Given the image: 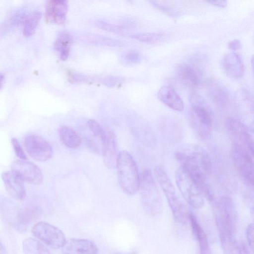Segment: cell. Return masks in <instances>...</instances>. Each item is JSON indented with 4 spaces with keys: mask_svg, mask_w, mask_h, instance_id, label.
Here are the masks:
<instances>
[{
    "mask_svg": "<svg viewBox=\"0 0 254 254\" xmlns=\"http://www.w3.org/2000/svg\"><path fill=\"white\" fill-rule=\"evenodd\" d=\"M175 157L180 167L198 185L203 195L212 201L213 197L208 182L212 171V163L207 151L198 144H187L175 151Z\"/></svg>",
    "mask_w": 254,
    "mask_h": 254,
    "instance_id": "cell-1",
    "label": "cell"
},
{
    "mask_svg": "<svg viewBox=\"0 0 254 254\" xmlns=\"http://www.w3.org/2000/svg\"><path fill=\"white\" fill-rule=\"evenodd\" d=\"M140 201L144 212L150 217H157L162 213L161 194L149 170H144L140 177L139 189Z\"/></svg>",
    "mask_w": 254,
    "mask_h": 254,
    "instance_id": "cell-2",
    "label": "cell"
},
{
    "mask_svg": "<svg viewBox=\"0 0 254 254\" xmlns=\"http://www.w3.org/2000/svg\"><path fill=\"white\" fill-rule=\"evenodd\" d=\"M116 168L121 189L128 195L134 194L139 189L140 177L136 163L131 154L126 151L120 152Z\"/></svg>",
    "mask_w": 254,
    "mask_h": 254,
    "instance_id": "cell-3",
    "label": "cell"
},
{
    "mask_svg": "<svg viewBox=\"0 0 254 254\" xmlns=\"http://www.w3.org/2000/svg\"><path fill=\"white\" fill-rule=\"evenodd\" d=\"M154 172L156 178L167 199L174 220L181 224L187 223L190 213L177 193L169 177L161 166H157Z\"/></svg>",
    "mask_w": 254,
    "mask_h": 254,
    "instance_id": "cell-4",
    "label": "cell"
},
{
    "mask_svg": "<svg viewBox=\"0 0 254 254\" xmlns=\"http://www.w3.org/2000/svg\"><path fill=\"white\" fill-rule=\"evenodd\" d=\"M215 220L219 234L234 235L237 228V212L233 200L220 197L214 203Z\"/></svg>",
    "mask_w": 254,
    "mask_h": 254,
    "instance_id": "cell-5",
    "label": "cell"
},
{
    "mask_svg": "<svg viewBox=\"0 0 254 254\" xmlns=\"http://www.w3.org/2000/svg\"><path fill=\"white\" fill-rule=\"evenodd\" d=\"M190 101L191 108L189 121L190 126L200 138L207 139L209 137L212 128L210 113L198 95H191Z\"/></svg>",
    "mask_w": 254,
    "mask_h": 254,
    "instance_id": "cell-6",
    "label": "cell"
},
{
    "mask_svg": "<svg viewBox=\"0 0 254 254\" xmlns=\"http://www.w3.org/2000/svg\"><path fill=\"white\" fill-rule=\"evenodd\" d=\"M175 180L184 199L193 208H201L204 203L202 192L189 174L180 167L176 170Z\"/></svg>",
    "mask_w": 254,
    "mask_h": 254,
    "instance_id": "cell-7",
    "label": "cell"
},
{
    "mask_svg": "<svg viewBox=\"0 0 254 254\" xmlns=\"http://www.w3.org/2000/svg\"><path fill=\"white\" fill-rule=\"evenodd\" d=\"M227 130L232 145L239 147L254 154L253 138L246 126L236 118H229L226 121Z\"/></svg>",
    "mask_w": 254,
    "mask_h": 254,
    "instance_id": "cell-8",
    "label": "cell"
},
{
    "mask_svg": "<svg viewBox=\"0 0 254 254\" xmlns=\"http://www.w3.org/2000/svg\"><path fill=\"white\" fill-rule=\"evenodd\" d=\"M33 235L48 247L55 250L62 248L66 242L64 233L59 228L45 222H39L33 227Z\"/></svg>",
    "mask_w": 254,
    "mask_h": 254,
    "instance_id": "cell-9",
    "label": "cell"
},
{
    "mask_svg": "<svg viewBox=\"0 0 254 254\" xmlns=\"http://www.w3.org/2000/svg\"><path fill=\"white\" fill-rule=\"evenodd\" d=\"M24 144L28 154L37 161H46L53 156L51 145L41 136L35 134L28 135L24 138Z\"/></svg>",
    "mask_w": 254,
    "mask_h": 254,
    "instance_id": "cell-10",
    "label": "cell"
},
{
    "mask_svg": "<svg viewBox=\"0 0 254 254\" xmlns=\"http://www.w3.org/2000/svg\"><path fill=\"white\" fill-rule=\"evenodd\" d=\"M233 161L240 175L250 185L254 184V154L231 145Z\"/></svg>",
    "mask_w": 254,
    "mask_h": 254,
    "instance_id": "cell-11",
    "label": "cell"
},
{
    "mask_svg": "<svg viewBox=\"0 0 254 254\" xmlns=\"http://www.w3.org/2000/svg\"><path fill=\"white\" fill-rule=\"evenodd\" d=\"M11 171L24 182L39 185L43 181V175L40 168L28 161L17 160L14 161L11 165Z\"/></svg>",
    "mask_w": 254,
    "mask_h": 254,
    "instance_id": "cell-12",
    "label": "cell"
},
{
    "mask_svg": "<svg viewBox=\"0 0 254 254\" xmlns=\"http://www.w3.org/2000/svg\"><path fill=\"white\" fill-rule=\"evenodd\" d=\"M105 135L102 143V153L105 165L109 169L116 168L118 156L115 136L109 128H104Z\"/></svg>",
    "mask_w": 254,
    "mask_h": 254,
    "instance_id": "cell-13",
    "label": "cell"
},
{
    "mask_svg": "<svg viewBox=\"0 0 254 254\" xmlns=\"http://www.w3.org/2000/svg\"><path fill=\"white\" fill-rule=\"evenodd\" d=\"M63 254H98V249L91 240L87 239H70L61 248Z\"/></svg>",
    "mask_w": 254,
    "mask_h": 254,
    "instance_id": "cell-14",
    "label": "cell"
},
{
    "mask_svg": "<svg viewBox=\"0 0 254 254\" xmlns=\"http://www.w3.org/2000/svg\"><path fill=\"white\" fill-rule=\"evenodd\" d=\"M1 178L7 192L13 198L22 200L26 196L24 181L12 171L2 173Z\"/></svg>",
    "mask_w": 254,
    "mask_h": 254,
    "instance_id": "cell-15",
    "label": "cell"
},
{
    "mask_svg": "<svg viewBox=\"0 0 254 254\" xmlns=\"http://www.w3.org/2000/svg\"><path fill=\"white\" fill-rule=\"evenodd\" d=\"M67 10L68 5L66 1L49 0L46 5V19L50 23L62 24L65 21Z\"/></svg>",
    "mask_w": 254,
    "mask_h": 254,
    "instance_id": "cell-16",
    "label": "cell"
},
{
    "mask_svg": "<svg viewBox=\"0 0 254 254\" xmlns=\"http://www.w3.org/2000/svg\"><path fill=\"white\" fill-rule=\"evenodd\" d=\"M221 65L224 73L229 77L238 79L244 72V64L241 57L234 53L226 55L223 58Z\"/></svg>",
    "mask_w": 254,
    "mask_h": 254,
    "instance_id": "cell-17",
    "label": "cell"
},
{
    "mask_svg": "<svg viewBox=\"0 0 254 254\" xmlns=\"http://www.w3.org/2000/svg\"><path fill=\"white\" fill-rule=\"evenodd\" d=\"M177 75L181 81L189 87H196L201 81L200 70L192 64H184L180 65Z\"/></svg>",
    "mask_w": 254,
    "mask_h": 254,
    "instance_id": "cell-18",
    "label": "cell"
},
{
    "mask_svg": "<svg viewBox=\"0 0 254 254\" xmlns=\"http://www.w3.org/2000/svg\"><path fill=\"white\" fill-rule=\"evenodd\" d=\"M158 97L166 106L173 110L181 112L184 110L183 100L171 87L164 85L158 91Z\"/></svg>",
    "mask_w": 254,
    "mask_h": 254,
    "instance_id": "cell-19",
    "label": "cell"
},
{
    "mask_svg": "<svg viewBox=\"0 0 254 254\" xmlns=\"http://www.w3.org/2000/svg\"><path fill=\"white\" fill-rule=\"evenodd\" d=\"M189 221L193 234L198 243L199 254H211L207 235L195 217L190 214Z\"/></svg>",
    "mask_w": 254,
    "mask_h": 254,
    "instance_id": "cell-20",
    "label": "cell"
},
{
    "mask_svg": "<svg viewBox=\"0 0 254 254\" xmlns=\"http://www.w3.org/2000/svg\"><path fill=\"white\" fill-rule=\"evenodd\" d=\"M61 142L67 147L71 149L78 148L81 142L79 134L69 127L62 126L59 129Z\"/></svg>",
    "mask_w": 254,
    "mask_h": 254,
    "instance_id": "cell-21",
    "label": "cell"
},
{
    "mask_svg": "<svg viewBox=\"0 0 254 254\" xmlns=\"http://www.w3.org/2000/svg\"><path fill=\"white\" fill-rule=\"evenodd\" d=\"M38 210L36 208H27L19 211L16 217L15 226L20 233L26 231L31 222L38 215Z\"/></svg>",
    "mask_w": 254,
    "mask_h": 254,
    "instance_id": "cell-22",
    "label": "cell"
},
{
    "mask_svg": "<svg viewBox=\"0 0 254 254\" xmlns=\"http://www.w3.org/2000/svg\"><path fill=\"white\" fill-rule=\"evenodd\" d=\"M42 13L38 10H33L26 14L23 23V34L26 37L32 36L36 30L41 18Z\"/></svg>",
    "mask_w": 254,
    "mask_h": 254,
    "instance_id": "cell-23",
    "label": "cell"
},
{
    "mask_svg": "<svg viewBox=\"0 0 254 254\" xmlns=\"http://www.w3.org/2000/svg\"><path fill=\"white\" fill-rule=\"evenodd\" d=\"M219 235L223 254H242L241 249L234 235L226 234H219Z\"/></svg>",
    "mask_w": 254,
    "mask_h": 254,
    "instance_id": "cell-24",
    "label": "cell"
},
{
    "mask_svg": "<svg viewBox=\"0 0 254 254\" xmlns=\"http://www.w3.org/2000/svg\"><path fill=\"white\" fill-rule=\"evenodd\" d=\"M209 96L212 101L219 106H225L228 101V95L226 90L217 83H213L209 90Z\"/></svg>",
    "mask_w": 254,
    "mask_h": 254,
    "instance_id": "cell-25",
    "label": "cell"
},
{
    "mask_svg": "<svg viewBox=\"0 0 254 254\" xmlns=\"http://www.w3.org/2000/svg\"><path fill=\"white\" fill-rule=\"evenodd\" d=\"M22 247L25 254H51L41 242L31 238L24 240Z\"/></svg>",
    "mask_w": 254,
    "mask_h": 254,
    "instance_id": "cell-26",
    "label": "cell"
},
{
    "mask_svg": "<svg viewBox=\"0 0 254 254\" xmlns=\"http://www.w3.org/2000/svg\"><path fill=\"white\" fill-rule=\"evenodd\" d=\"M132 38L146 43H155L161 41L164 35L158 33H140L133 34Z\"/></svg>",
    "mask_w": 254,
    "mask_h": 254,
    "instance_id": "cell-27",
    "label": "cell"
},
{
    "mask_svg": "<svg viewBox=\"0 0 254 254\" xmlns=\"http://www.w3.org/2000/svg\"><path fill=\"white\" fill-rule=\"evenodd\" d=\"M72 41V37L69 33L62 32L58 35L54 43V48L59 53L63 50L70 49Z\"/></svg>",
    "mask_w": 254,
    "mask_h": 254,
    "instance_id": "cell-28",
    "label": "cell"
},
{
    "mask_svg": "<svg viewBox=\"0 0 254 254\" xmlns=\"http://www.w3.org/2000/svg\"><path fill=\"white\" fill-rule=\"evenodd\" d=\"M87 125L92 136L99 139L102 144L105 135L104 128L94 120H89L87 122Z\"/></svg>",
    "mask_w": 254,
    "mask_h": 254,
    "instance_id": "cell-29",
    "label": "cell"
},
{
    "mask_svg": "<svg viewBox=\"0 0 254 254\" xmlns=\"http://www.w3.org/2000/svg\"><path fill=\"white\" fill-rule=\"evenodd\" d=\"M86 40L93 44L111 46H119L122 43L117 40L98 36H87Z\"/></svg>",
    "mask_w": 254,
    "mask_h": 254,
    "instance_id": "cell-30",
    "label": "cell"
},
{
    "mask_svg": "<svg viewBox=\"0 0 254 254\" xmlns=\"http://www.w3.org/2000/svg\"><path fill=\"white\" fill-rule=\"evenodd\" d=\"M150 2L154 7L171 16L176 17L179 15L178 11L170 5L156 1H150Z\"/></svg>",
    "mask_w": 254,
    "mask_h": 254,
    "instance_id": "cell-31",
    "label": "cell"
},
{
    "mask_svg": "<svg viewBox=\"0 0 254 254\" xmlns=\"http://www.w3.org/2000/svg\"><path fill=\"white\" fill-rule=\"evenodd\" d=\"M95 24L99 28L110 32H122L123 29V27L120 26L109 23L102 20H97Z\"/></svg>",
    "mask_w": 254,
    "mask_h": 254,
    "instance_id": "cell-32",
    "label": "cell"
},
{
    "mask_svg": "<svg viewBox=\"0 0 254 254\" xmlns=\"http://www.w3.org/2000/svg\"><path fill=\"white\" fill-rule=\"evenodd\" d=\"M11 144L16 155L21 160H26L27 156L21 146L18 140L15 138L11 139Z\"/></svg>",
    "mask_w": 254,
    "mask_h": 254,
    "instance_id": "cell-33",
    "label": "cell"
},
{
    "mask_svg": "<svg viewBox=\"0 0 254 254\" xmlns=\"http://www.w3.org/2000/svg\"><path fill=\"white\" fill-rule=\"evenodd\" d=\"M124 60L127 63L137 64L140 62L141 57L140 55L136 51H131L127 53L124 56Z\"/></svg>",
    "mask_w": 254,
    "mask_h": 254,
    "instance_id": "cell-34",
    "label": "cell"
},
{
    "mask_svg": "<svg viewBox=\"0 0 254 254\" xmlns=\"http://www.w3.org/2000/svg\"><path fill=\"white\" fill-rule=\"evenodd\" d=\"M246 236L248 245L250 249L254 251V225L253 223L250 224L246 230Z\"/></svg>",
    "mask_w": 254,
    "mask_h": 254,
    "instance_id": "cell-35",
    "label": "cell"
},
{
    "mask_svg": "<svg viewBox=\"0 0 254 254\" xmlns=\"http://www.w3.org/2000/svg\"><path fill=\"white\" fill-rule=\"evenodd\" d=\"M85 141L87 146L91 152L96 154H99L101 152H102V149L94 139L90 138H86Z\"/></svg>",
    "mask_w": 254,
    "mask_h": 254,
    "instance_id": "cell-36",
    "label": "cell"
},
{
    "mask_svg": "<svg viewBox=\"0 0 254 254\" xmlns=\"http://www.w3.org/2000/svg\"><path fill=\"white\" fill-rule=\"evenodd\" d=\"M228 47L232 50L236 51L241 48V44L239 40L234 39L228 43Z\"/></svg>",
    "mask_w": 254,
    "mask_h": 254,
    "instance_id": "cell-37",
    "label": "cell"
},
{
    "mask_svg": "<svg viewBox=\"0 0 254 254\" xmlns=\"http://www.w3.org/2000/svg\"><path fill=\"white\" fill-rule=\"evenodd\" d=\"M207 2L213 5L221 7H225L227 3L226 0H211Z\"/></svg>",
    "mask_w": 254,
    "mask_h": 254,
    "instance_id": "cell-38",
    "label": "cell"
},
{
    "mask_svg": "<svg viewBox=\"0 0 254 254\" xmlns=\"http://www.w3.org/2000/svg\"><path fill=\"white\" fill-rule=\"evenodd\" d=\"M242 250L244 253V254H253V252H252L250 248H248L247 245L244 243L242 245Z\"/></svg>",
    "mask_w": 254,
    "mask_h": 254,
    "instance_id": "cell-39",
    "label": "cell"
},
{
    "mask_svg": "<svg viewBox=\"0 0 254 254\" xmlns=\"http://www.w3.org/2000/svg\"><path fill=\"white\" fill-rule=\"evenodd\" d=\"M0 254H7L6 250L4 246L0 242Z\"/></svg>",
    "mask_w": 254,
    "mask_h": 254,
    "instance_id": "cell-40",
    "label": "cell"
},
{
    "mask_svg": "<svg viewBox=\"0 0 254 254\" xmlns=\"http://www.w3.org/2000/svg\"><path fill=\"white\" fill-rule=\"evenodd\" d=\"M4 79V74L3 73H0V88L1 87Z\"/></svg>",
    "mask_w": 254,
    "mask_h": 254,
    "instance_id": "cell-41",
    "label": "cell"
},
{
    "mask_svg": "<svg viewBox=\"0 0 254 254\" xmlns=\"http://www.w3.org/2000/svg\"><path fill=\"white\" fill-rule=\"evenodd\" d=\"M136 254V252L133 251L127 254Z\"/></svg>",
    "mask_w": 254,
    "mask_h": 254,
    "instance_id": "cell-42",
    "label": "cell"
}]
</instances>
